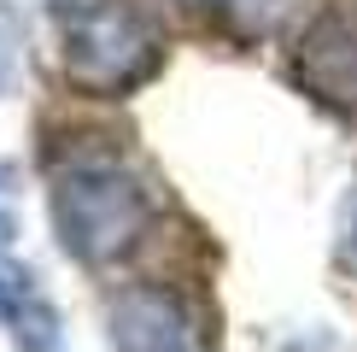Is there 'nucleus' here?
I'll list each match as a JSON object with an SVG mask.
<instances>
[{
    "label": "nucleus",
    "instance_id": "obj_1",
    "mask_svg": "<svg viewBox=\"0 0 357 352\" xmlns=\"http://www.w3.org/2000/svg\"><path fill=\"white\" fill-rule=\"evenodd\" d=\"M65 24V71L82 94H129L158 71V29L129 0H70L59 6Z\"/></svg>",
    "mask_w": 357,
    "mask_h": 352
},
{
    "label": "nucleus",
    "instance_id": "obj_2",
    "mask_svg": "<svg viewBox=\"0 0 357 352\" xmlns=\"http://www.w3.org/2000/svg\"><path fill=\"white\" fill-rule=\"evenodd\" d=\"M153 205H146L141 182L117 165H82L59 176L53 188V229L70 258L82 264H112L146 235Z\"/></svg>",
    "mask_w": 357,
    "mask_h": 352
},
{
    "label": "nucleus",
    "instance_id": "obj_3",
    "mask_svg": "<svg viewBox=\"0 0 357 352\" xmlns=\"http://www.w3.org/2000/svg\"><path fill=\"white\" fill-rule=\"evenodd\" d=\"M293 71L310 100L334 112H357V0H328L310 18Z\"/></svg>",
    "mask_w": 357,
    "mask_h": 352
},
{
    "label": "nucleus",
    "instance_id": "obj_4",
    "mask_svg": "<svg viewBox=\"0 0 357 352\" xmlns=\"http://www.w3.org/2000/svg\"><path fill=\"white\" fill-rule=\"evenodd\" d=\"M112 341L117 352H193L188 311L165 288H129L112 300Z\"/></svg>",
    "mask_w": 357,
    "mask_h": 352
},
{
    "label": "nucleus",
    "instance_id": "obj_5",
    "mask_svg": "<svg viewBox=\"0 0 357 352\" xmlns=\"http://www.w3.org/2000/svg\"><path fill=\"white\" fill-rule=\"evenodd\" d=\"M0 323H12L29 352H59V329H53L47 300H41L36 282H29L24 270H12V264H0Z\"/></svg>",
    "mask_w": 357,
    "mask_h": 352
},
{
    "label": "nucleus",
    "instance_id": "obj_6",
    "mask_svg": "<svg viewBox=\"0 0 357 352\" xmlns=\"http://www.w3.org/2000/svg\"><path fill=\"white\" fill-rule=\"evenodd\" d=\"M299 6L305 0H222V18H229V29L241 41H264V36H275Z\"/></svg>",
    "mask_w": 357,
    "mask_h": 352
},
{
    "label": "nucleus",
    "instance_id": "obj_7",
    "mask_svg": "<svg viewBox=\"0 0 357 352\" xmlns=\"http://www.w3.org/2000/svg\"><path fill=\"white\" fill-rule=\"evenodd\" d=\"M340 270L357 276V188H351L346 212H340Z\"/></svg>",
    "mask_w": 357,
    "mask_h": 352
},
{
    "label": "nucleus",
    "instance_id": "obj_8",
    "mask_svg": "<svg viewBox=\"0 0 357 352\" xmlns=\"http://www.w3.org/2000/svg\"><path fill=\"white\" fill-rule=\"evenodd\" d=\"M6 77H12V53H6V41H0V88H6Z\"/></svg>",
    "mask_w": 357,
    "mask_h": 352
},
{
    "label": "nucleus",
    "instance_id": "obj_9",
    "mask_svg": "<svg viewBox=\"0 0 357 352\" xmlns=\"http://www.w3.org/2000/svg\"><path fill=\"white\" fill-rule=\"evenodd\" d=\"M182 6H222V0H182Z\"/></svg>",
    "mask_w": 357,
    "mask_h": 352
}]
</instances>
